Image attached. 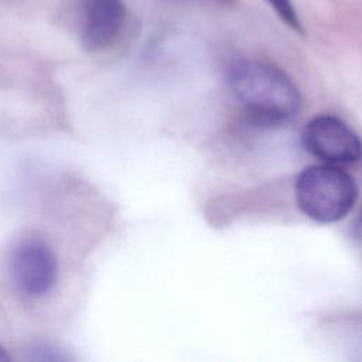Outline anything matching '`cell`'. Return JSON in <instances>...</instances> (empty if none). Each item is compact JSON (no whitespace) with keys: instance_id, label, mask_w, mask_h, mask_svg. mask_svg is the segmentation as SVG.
<instances>
[{"instance_id":"cell-5","label":"cell","mask_w":362,"mask_h":362,"mask_svg":"<svg viewBox=\"0 0 362 362\" xmlns=\"http://www.w3.org/2000/svg\"><path fill=\"white\" fill-rule=\"evenodd\" d=\"M126 20L123 0H83L81 42L88 51L107 48L120 34Z\"/></svg>"},{"instance_id":"cell-3","label":"cell","mask_w":362,"mask_h":362,"mask_svg":"<svg viewBox=\"0 0 362 362\" xmlns=\"http://www.w3.org/2000/svg\"><path fill=\"white\" fill-rule=\"evenodd\" d=\"M7 276L18 296L27 300H42L58 283V257L42 238L25 236L10 249Z\"/></svg>"},{"instance_id":"cell-4","label":"cell","mask_w":362,"mask_h":362,"mask_svg":"<svg viewBox=\"0 0 362 362\" xmlns=\"http://www.w3.org/2000/svg\"><path fill=\"white\" fill-rule=\"evenodd\" d=\"M305 150L327 164H352L362 158V140L341 119L331 115L313 117L301 134Z\"/></svg>"},{"instance_id":"cell-1","label":"cell","mask_w":362,"mask_h":362,"mask_svg":"<svg viewBox=\"0 0 362 362\" xmlns=\"http://www.w3.org/2000/svg\"><path fill=\"white\" fill-rule=\"evenodd\" d=\"M228 83L239 103L266 122H287L301 106L300 92L288 75L262 59L233 61L228 68Z\"/></svg>"},{"instance_id":"cell-7","label":"cell","mask_w":362,"mask_h":362,"mask_svg":"<svg viewBox=\"0 0 362 362\" xmlns=\"http://www.w3.org/2000/svg\"><path fill=\"white\" fill-rule=\"evenodd\" d=\"M10 359H11V356L8 355L7 349L3 345H0V362H8Z\"/></svg>"},{"instance_id":"cell-2","label":"cell","mask_w":362,"mask_h":362,"mask_svg":"<svg viewBox=\"0 0 362 362\" xmlns=\"http://www.w3.org/2000/svg\"><path fill=\"white\" fill-rule=\"evenodd\" d=\"M294 191L298 208L310 219L321 223L342 219L358 197L354 178L335 164L304 168L296 180Z\"/></svg>"},{"instance_id":"cell-6","label":"cell","mask_w":362,"mask_h":362,"mask_svg":"<svg viewBox=\"0 0 362 362\" xmlns=\"http://www.w3.org/2000/svg\"><path fill=\"white\" fill-rule=\"evenodd\" d=\"M273 11L279 16V18L291 30H294L298 34H304V27L301 23V18L294 7L293 0H264Z\"/></svg>"},{"instance_id":"cell-8","label":"cell","mask_w":362,"mask_h":362,"mask_svg":"<svg viewBox=\"0 0 362 362\" xmlns=\"http://www.w3.org/2000/svg\"><path fill=\"white\" fill-rule=\"evenodd\" d=\"M191 1H209V3H216V4H233L235 0H191Z\"/></svg>"}]
</instances>
